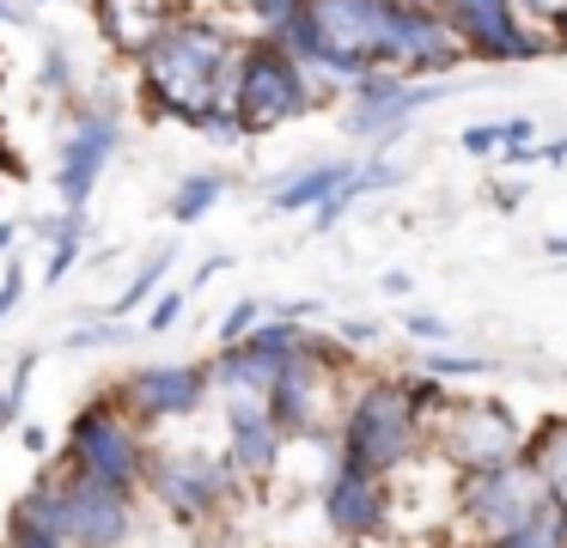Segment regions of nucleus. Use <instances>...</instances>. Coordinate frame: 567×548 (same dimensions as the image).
<instances>
[{
    "label": "nucleus",
    "instance_id": "1",
    "mask_svg": "<svg viewBox=\"0 0 567 548\" xmlns=\"http://www.w3.org/2000/svg\"><path fill=\"white\" fill-rule=\"evenodd\" d=\"M238 61V37L214 19H177L159 43L141 55V80L159 116H177L196 128L208 110L226 104V80Z\"/></svg>",
    "mask_w": 567,
    "mask_h": 548
},
{
    "label": "nucleus",
    "instance_id": "2",
    "mask_svg": "<svg viewBox=\"0 0 567 548\" xmlns=\"http://www.w3.org/2000/svg\"><path fill=\"white\" fill-rule=\"evenodd\" d=\"M421 457H427V426L409 409L403 378H367V384L348 390L342 426H336V463L396 482Z\"/></svg>",
    "mask_w": 567,
    "mask_h": 548
},
{
    "label": "nucleus",
    "instance_id": "3",
    "mask_svg": "<svg viewBox=\"0 0 567 548\" xmlns=\"http://www.w3.org/2000/svg\"><path fill=\"white\" fill-rule=\"evenodd\" d=\"M147 463H153V445H147V426H135L123 409H116L111 390H99L92 402H80V414L68 421V445H62V469L86 475V482H104V487H123L135 494L147 482Z\"/></svg>",
    "mask_w": 567,
    "mask_h": 548
},
{
    "label": "nucleus",
    "instance_id": "4",
    "mask_svg": "<svg viewBox=\"0 0 567 548\" xmlns=\"http://www.w3.org/2000/svg\"><path fill=\"white\" fill-rule=\"evenodd\" d=\"M311 73L287 55L275 37H257V43H238L233 80H226V110L238 116V128H281V122L306 116L311 110Z\"/></svg>",
    "mask_w": 567,
    "mask_h": 548
},
{
    "label": "nucleus",
    "instance_id": "5",
    "mask_svg": "<svg viewBox=\"0 0 567 548\" xmlns=\"http://www.w3.org/2000/svg\"><path fill=\"white\" fill-rule=\"evenodd\" d=\"M427 451L445 463L452 475H476V469H501V463L525 457V421L506 402H457L427 421Z\"/></svg>",
    "mask_w": 567,
    "mask_h": 548
},
{
    "label": "nucleus",
    "instance_id": "6",
    "mask_svg": "<svg viewBox=\"0 0 567 548\" xmlns=\"http://www.w3.org/2000/svg\"><path fill=\"white\" fill-rule=\"evenodd\" d=\"M543 499H549V487L537 482V469H530L525 457L501 463V469L452 475V511H457V524H464V536H476L482 548L501 542L506 530H518Z\"/></svg>",
    "mask_w": 567,
    "mask_h": 548
},
{
    "label": "nucleus",
    "instance_id": "7",
    "mask_svg": "<svg viewBox=\"0 0 567 548\" xmlns=\"http://www.w3.org/2000/svg\"><path fill=\"white\" fill-rule=\"evenodd\" d=\"M55 487V536L68 548H123L135 530V494L86 482L74 469H50Z\"/></svg>",
    "mask_w": 567,
    "mask_h": 548
},
{
    "label": "nucleus",
    "instance_id": "8",
    "mask_svg": "<svg viewBox=\"0 0 567 548\" xmlns=\"http://www.w3.org/2000/svg\"><path fill=\"white\" fill-rule=\"evenodd\" d=\"M433 12L457 37V49L476 61H530L543 49H555L549 31L518 19L513 0H433Z\"/></svg>",
    "mask_w": 567,
    "mask_h": 548
},
{
    "label": "nucleus",
    "instance_id": "9",
    "mask_svg": "<svg viewBox=\"0 0 567 548\" xmlns=\"http://www.w3.org/2000/svg\"><path fill=\"white\" fill-rule=\"evenodd\" d=\"M141 487H153V499H159L177 524H208V518H220L226 494H233L238 482L220 457H202V451H153Z\"/></svg>",
    "mask_w": 567,
    "mask_h": 548
},
{
    "label": "nucleus",
    "instance_id": "10",
    "mask_svg": "<svg viewBox=\"0 0 567 548\" xmlns=\"http://www.w3.org/2000/svg\"><path fill=\"white\" fill-rule=\"evenodd\" d=\"M208 390H214L208 365H196V360H147V365H135L111 396H116V409H123L135 426H159V421H184V414H196L202 402H208Z\"/></svg>",
    "mask_w": 567,
    "mask_h": 548
},
{
    "label": "nucleus",
    "instance_id": "11",
    "mask_svg": "<svg viewBox=\"0 0 567 548\" xmlns=\"http://www.w3.org/2000/svg\"><path fill=\"white\" fill-rule=\"evenodd\" d=\"M318 506H323V524H330L336 542L367 548V542H379V536L391 530V518H396V487L384 482V475H367V469H348V463H336L330 482H323V494H318Z\"/></svg>",
    "mask_w": 567,
    "mask_h": 548
},
{
    "label": "nucleus",
    "instance_id": "12",
    "mask_svg": "<svg viewBox=\"0 0 567 548\" xmlns=\"http://www.w3.org/2000/svg\"><path fill=\"white\" fill-rule=\"evenodd\" d=\"M281 451H287V438L275 433L257 390H226V457L220 463L233 469V482H269L281 469Z\"/></svg>",
    "mask_w": 567,
    "mask_h": 548
},
{
    "label": "nucleus",
    "instance_id": "13",
    "mask_svg": "<svg viewBox=\"0 0 567 548\" xmlns=\"http://www.w3.org/2000/svg\"><path fill=\"white\" fill-rule=\"evenodd\" d=\"M116 141H123V128H116L111 116H99V110L68 128V146H62V201L74 207V214L92 201V189H99L104 165H111V153H116Z\"/></svg>",
    "mask_w": 567,
    "mask_h": 548
},
{
    "label": "nucleus",
    "instance_id": "14",
    "mask_svg": "<svg viewBox=\"0 0 567 548\" xmlns=\"http://www.w3.org/2000/svg\"><path fill=\"white\" fill-rule=\"evenodd\" d=\"M99 24L116 43V55H147L177 24V0H99Z\"/></svg>",
    "mask_w": 567,
    "mask_h": 548
},
{
    "label": "nucleus",
    "instance_id": "15",
    "mask_svg": "<svg viewBox=\"0 0 567 548\" xmlns=\"http://www.w3.org/2000/svg\"><path fill=\"white\" fill-rule=\"evenodd\" d=\"M525 463L537 469V482L549 494H561L567 487V414H549V421H537V433H525Z\"/></svg>",
    "mask_w": 567,
    "mask_h": 548
},
{
    "label": "nucleus",
    "instance_id": "16",
    "mask_svg": "<svg viewBox=\"0 0 567 548\" xmlns=\"http://www.w3.org/2000/svg\"><path fill=\"white\" fill-rule=\"evenodd\" d=\"M354 177V165H311V170H299V177H287L281 189L269 195V207L275 214H299V207H318V201H330L342 183Z\"/></svg>",
    "mask_w": 567,
    "mask_h": 548
},
{
    "label": "nucleus",
    "instance_id": "17",
    "mask_svg": "<svg viewBox=\"0 0 567 548\" xmlns=\"http://www.w3.org/2000/svg\"><path fill=\"white\" fill-rule=\"evenodd\" d=\"M488 548H567V506L561 499H543L518 530H506L501 542H488Z\"/></svg>",
    "mask_w": 567,
    "mask_h": 548
},
{
    "label": "nucleus",
    "instance_id": "18",
    "mask_svg": "<svg viewBox=\"0 0 567 548\" xmlns=\"http://www.w3.org/2000/svg\"><path fill=\"white\" fill-rule=\"evenodd\" d=\"M220 195H226V177H220V170H196V177H184V183L172 189V219H184V226H189V219H202L214 201H220Z\"/></svg>",
    "mask_w": 567,
    "mask_h": 548
},
{
    "label": "nucleus",
    "instance_id": "19",
    "mask_svg": "<svg viewBox=\"0 0 567 548\" xmlns=\"http://www.w3.org/2000/svg\"><path fill=\"white\" fill-rule=\"evenodd\" d=\"M403 396H409V409H415V421H421V426H427V421H440V414L452 409V390H445L440 378H427V372L403 378Z\"/></svg>",
    "mask_w": 567,
    "mask_h": 548
},
{
    "label": "nucleus",
    "instance_id": "20",
    "mask_svg": "<svg viewBox=\"0 0 567 548\" xmlns=\"http://www.w3.org/2000/svg\"><path fill=\"white\" fill-rule=\"evenodd\" d=\"M421 372L427 378H482V372H494V360L488 353H452V348H440V353H421Z\"/></svg>",
    "mask_w": 567,
    "mask_h": 548
},
{
    "label": "nucleus",
    "instance_id": "21",
    "mask_svg": "<svg viewBox=\"0 0 567 548\" xmlns=\"http://www.w3.org/2000/svg\"><path fill=\"white\" fill-rule=\"evenodd\" d=\"M165 268H172V250H159V256H153V262L135 275V280H128V287H123V299L111 304V317H116V323H123V317L135 311V304H147V299H153V287H159V275H165Z\"/></svg>",
    "mask_w": 567,
    "mask_h": 548
},
{
    "label": "nucleus",
    "instance_id": "22",
    "mask_svg": "<svg viewBox=\"0 0 567 548\" xmlns=\"http://www.w3.org/2000/svg\"><path fill=\"white\" fill-rule=\"evenodd\" d=\"M257 323H262V299H238L233 311L220 317V348H233V341H245Z\"/></svg>",
    "mask_w": 567,
    "mask_h": 548
},
{
    "label": "nucleus",
    "instance_id": "23",
    "mask_svg": "<svg viewBox=\"0 0 567 548\" xmlns=\"http://www.w3.org/2000/svg\"><path fill=\"white\" fill-rule=\"evenodd\" d=\"M123 341H128V329H123V323H116V317H111V323L74 329V335H68V353H86V348H123Z\"/></svg>",
    "mask_w": 567,
    "mask_h": 548
},
{
    "label": "nucleus",
    "instance_id": "24",
    "mask_svg": "<svg viewBox=\"0 0 567 548\" xmlns=\"http://www.w3.org/2000/svg\"><path fill=\"white\" fill-rule=\"evenodd\" d=\"M74 256H80V214H68L62 238H55V250H50V280H62L68 268H74Z\"/></svg>",
    "mask_w": 567,
    "mask_h": 548
},
{
    "label": "nucleus",
    "instance_id": "25",
    "mask_svg": "<svg viewBox=\"0 0 567 548\" xmlns=\"http://www.w3.org/2000/svg\"><path fill=\"white\" fill-rule=\"evenodd\" d=\"M513 7H518V19H525V24H537V31H543V24L555 31V24L567 19V0H513Z\"/></svg>",
    "mask_w": 567,
    "mask_h": 548
},
{
    "label": "nucleus",
    "instance_id": "26",
    "mask_svg": "<svg viewBox=\"0 0 567 548\" xmlns=\"http://www.w3.org/2000/svg\"><path fill=\"white\" fill-rule=\"evenodd\" d=\"M177 317H184V292H159L147 311V329L153 335H165V329H177Z\"/></svg>",
    "mask_w": 567,
    "mask_h": 548
},
{
    "label": "nucleus",
    "instance_id": "27",
    "mask_svg": "<svg viewBox=\"0 0 567 548\" xmlns=\"http://www.w3.org/2000/svg\"><path fill=\"white\" fill-rule=\"evenodd\" d=\"M464 153H476V158L501 153V122H476V128H464Z\"/></svg>",
    "mask_w": 567,
    "mask_h": 548
},
{
    "label": "nucleus",
    "instance_id": "28",
    "mask_svg": "<svg viewBox=\"0 0 567 548\" xmlns=\"http://www.w3.org/2000/svg\"><path fill=\"white\" fill-rule=\"evenodd\" d=\"M403 329H409L415 341H445V323H440V317H427V311H409Z\"/></svg>",
    "mask_w": 567,
    "mask_h": 548
},
{
    "label": "nucleus",
    "instance_id": "29",
    "mask_svg": "<svg viewBox=\"0 0 567 548\" xmlns=\"http://www.w3.org/2000/svg\"><path fill=\"white\" fill-rule=\"evenodd\" d=\"M19 299H25V268H7V275H0V317L13 311Z\"/></svg>",
    "mask_w": 567,
    "mask_h": 548
},
{
    "label": "nucleus",
    "instance_id": "30",
    "mask_svg": "<svg viewBox=\"0 0 567 548\" xmlns=\"http://www.w3.org/2000/svg\"><path fill=\"white\" fill-rule=\"evenodd\" d=\"M7 548H68V542L50 530H7Z\"/></svg>",
    "mask_w": 567,
    "mask_h": 548
},
{
    "label": "nucleus",
    "instance_id": "31",
    "mask_svg": "<svg viewBox=\"0 0 567 548\" xmlns=\"http://www.w3.org/2000/svg\"><path fill=\"white\" fill-rule=\"evenodd\" d=\"M530 134H537V128H530V116H513V122H501V146H525Z\"/></svg>",
    "mask_w": 567,
    "mask_h": 548
},
{
    "label": "nucleus",
    "instance_id": "32",
    "mask_svg": "<svg viewBox=\"0 0 567 548\" xmlns=\"http://www.w3.org/2000/svg\"><path fill=\"white\" fill-rule=\"evenodd\" d=\"M19 445H25L31 457H50V433H43V426H19Z\"/></svg>",
    "mask_w": 567,
    "mask_h": 548
},
{
    "label": "nucleus",
    "instance_id": "33",
    "mask_svg": "<svg viewBox=\"0 0 567 548\" xmlns=\"http://www.w3.org/2000/svg\"><path fill=\"white\" fill-rule=\"evenodd\" d=\"M19 409H25V396H13V390H0V433H7V426H19Z\"/></svg>",
    "mask_w": 567,
    "mask_h": 548
},
{
    "label": "nucleus",
    "instance_id": "34",
    "mask_svg": "<svg viewBox=\"0 0 567 548\" xmlns=\"http://www.w3.org/2000/svg\"><path fill=\"white\" fill-rule=\"evenodd\" d=\"M372 335H379L372 323H342V341H348V348H367Z\"/></svg>",
    "mask_w": 567,
    "mask_h": 548
},
{
    "label": "nucleus",
    "instance_id": "35",
    "mask_svg": "<svg viewBox=\"0 0 567 548\" xmlns=\"http://www.w3.org/2000/svg\"><path fill=\"white\" fill-rule=\"evenodd\" d=\"M0 19H31L25 7H13V0H0Z\"/></svg>",
    "mask_w": 567,
    "mask_h": 548
},
{
    "label": "nucleus",
    "instance_id": "36",
    "mask_svg": "<svg viewBox=\"0 0 567 548\" xmlns=\"http://www.w3.org/2000/svg\"><path fill=\"white\" fill-rule=\"evenodd\" d=\"M549 37H555V49H561V55H567V19H561V24H555V31H549Z\"/></svg>",
    "mask_w": 567,
    "mask_h": 548
},
{
    "label": "nucleus",
    "instance_id": "37",
    "mask_svg": "<svg viewBox=\"0 0 567 548\" xmlns=\"http://www.w3.org/2000/svg\"><path fill=\"white\" fill-rule=\"evenodd\" d=\"M549 250H555V256H567V238H549Z\"/></svg>",
    "mask_w": 567,
    "mask_h": 548
},
{
    "label": "nucleus",
    "instance_id": "38",
    "mask_svg": "<svg viewBox=\"0 0 567 548\" xmlns=\"http://www.w3.org/2000/svg\"><path fill=\"white\" fill-rule=\"evenodd\" d=\"M0 244H13V226H0Z\"/></svg>",
    "mask_w": 567,
    "mask_h": 548
},
{
    "label": "nucleus",
    "instance_id": "39",
    "mask_svg": "<svg viewBox=\"0 0 567 548\" xmlns=\"http://www.w3.org/2000/svg\"><path fill=\"white\" fill-rule=\"evenodd\" d=\"M549 499H561V506H567V487H561V494H549Z\"/></svg>",
    "mask_w": 567,
    "mask_h": 548
}]
</instances>
